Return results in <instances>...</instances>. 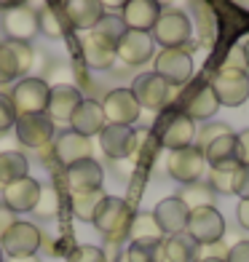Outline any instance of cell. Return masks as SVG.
I'll return each mask as SVG.
<instances>
[{
	"instance_id": "cell-1",
	"label": "cell",
	"mask_w": 249,
	"mask_h": 262,
	"mask_svg": "<svg viewBox=\"0 0 249 262\" xmlns=\"http://www.w3.org/2000/svg\"><path fill=\"white\" fill-rule=\"evenodd\" d=\"M134 211L126 204L123 198L108 195L99 204L97 214H94V228L102 233V238L108 241V246H121L123 241H129V228H132Z\"/></svg>"
},
{
	"instance_id": "cell-2",
	"label": "cell",
	"mask_w": 249,
	"mask_h": 262,
	"mask_svg": "<svg viewBox=\"0 0 249 262\" xmlns=\"http://www.w3.org/2000/svg\"><path fill=\"white\" fill-rule=\"evenodd\" d=\"M156 139L166 150H182L196 145V123L180 110H163L156 123Z\"/></svg>"
},
{
	"instance_id": "cell-3",
	"label": "cell",
	"mask_w": 249,
	"mask_h": 262,
	"mask_svg": "<svg viewBox=\"0 0 249 262\" xmlns=\"http://www.w3.org/2000/svg\"><path fill=\"white\" fill-rule=\"evenodd\" d=\"M191 19L177 8H163L150 30L156 46H163V49H185L191 43Z\"/></svg>"
},
{
	"instance_id": "cell-4",
	"label": "cell",
	"mask_w": 249,
	"mask_h": 262,
	"mask_svg": "<svg viewBox=\"0 0 249 262\" xmlns=\"http://www.w3.org/2000/svg\"><path fill=\"white\" fill-rule=\"evenodd\" d=\"M49 91H51V86L43 78H22L19 83H14L8 99H11V107H14L16 118L35 115V113H46V104H49Z\"/></svg>"
},
{
	"instance_id": "cell-5",
	"label": "cell",
	"mask_w": 249,
	"mask_h": 262,
	"mask_svg": "<svg viewBox=\"0 0 249 262\" xmlns=\"http://www.w3.org/2000/svg\"><path fill=\"white\" fill-rule=\"evenodd\" d=\"M156 75H161L169 89H182L193 80V56L182 51V49H163L161 54H156Z\"/></svg>"
},
{
	"instance_id": "cell-6",
	"label": "cell",
	"mask_w": 249,
	"mask_h": 262,
	"mask_svg": "<svg viewBox=\"0 0 249 262\" xmlns=\"http://www.w3.org/2000/svg\"><path fill=\"white\" fill-rule=\"evenodd\" d=\"M212 91L220 102V107H239L249 99V75L246 70H228V67H220L217 75L212 78Z\"/></svg>"
},
{
	"instance_id": "cell-7",
	"label": "cell",
	"mask_w": 249,
	"mask_h": 262,
	"mask_svg": "<svg viewBox=\"0 0 249 262\" xmlns=\"http://www.w3.org/2000/svg\"><path fill=\"white\" fill-rule=\"evenodd\" d=\"M204 169H206L204 152L196 145L182 147V150H172L169 156H166V174H169L174 182H182V185L201 182Z\"/></svg>"
},
{
	"instance_id": "cell-8",
	"label": "cell",
	"mask_w": 249,
	"mask_h": 262,
	"mask_svg": "<svg viewBox=\"0 0 249 262\" xmlns=\"http://www.w3.org/2000/svg\"><path fill=\"white\" fill-rule=\"evenodd\" d=\"M185 233L191 235L198 246L217 244V241H222V235H225V217H222V214H220L215 206L193 209L191 217H188Z\"/></svg>"
},
{
	"instance_id": "cell-9",
	"label": "cell",
	"mask_w": 249,
	"mask_h": 262,
	"mask_svg": "<svg viewBox=\"0 0 249 262\" xmlns=\"http://www.w3.org/2000/svg\"><path fill=\"white\" fill-rule=\"evenodd\" d=\"M40 244H43V235H40L38 225L16 220L11 225V230L3 235L0 249H3L6 257H32V254H38Z\"/></svg>"
},
{
	"instance_id": "cell-10",
	"label": "cell",
	"mask_w": 249,
	"mask_h": 262,
	"mask_svg": "<svg viewBox=\"0 0 249 262\" xmlns=\"http://www.w3.org/2000/svg\"><path fill=\"white\" fill-rule=\"evenodd\" d=\"M102 113H105V121L108 123L134 126L139 121L142 107L137 104L132 89H113V91L105 94V99H102Z\"/></svg>"
},
{
	"instance_id": "cell-11",
	"label": "cell",
	"mask_w": 249,
	"mask_h": 262,
	"mask_svg": "<svg viewBox=\"0 0 249 262\" xmlns=\"http://www.w3.org/2000/svg\"><path fill=\"white\" fill-rule=\"evenodd\" d=\"M99 145L102 152L113 161H123L137 156V145H139V134L134 126H115L108 123L99 131Z\"/></svg>"
},
{
	"instance_id": "cell-12",
	"label": "cell",
	"mask_w": 249,
	"mask_h": 262,
	"mask_svg": "<svg viewBox=\"0 0 249 262\" xmlns=\"http://www.w3.org/2000/svg\"><path fill=\"white\" fill-rule=\"evenodd\" d=\"M16 139L30 150H43L49 142H54V121L46 113H35V115H22L16 118Z\"/></svg>"
},
{
	"instance_id": "cell-13",
	"label": "cell",
	"mask_w": 249,
	"mask_h": 262,
	"mask_svg": "<svg viewBox=\"0 0 249 262\" xmlns=\"http://www.w3.org/2000/svg\"><path fill=\"white\" fill-rule=\"evenodd\" d=\"M156 40L150 32H139V30H126V35L121 38V43L115 46V59H121L129 67H139L150 62L156 56Z\"/></svg>"
},
{
	"instance_id": "cell-14",
	"label": "cell",
	"mask_w": 249,
	"mask_h": 262,
	"mask_svg": "<svg viewBox=\"0 0 249 262\" xmlns=\"http://www.w3.org/2000/svg\"><path fill=\"white\" fill-rule=\"evenodd\" d=\"M132 94L139 107H145V110H166V104H169V83H166L161 75L156 73H142L134 78V86H132Z\"/></svg>"
},
{
	"instance_id": "cell-15",
	"label": "cell",
	"mask_w": 249,
	"mask_h": 262,
	"mask_svg": "<svg viewBox=\"0 0 249 262\" xmlns=\"http://www.w3.org/2000/svg\"><path fill=\"white\" fill-rule=\"evenodd\" d=\"M217 110H220V102H217L209 83H198L196 89H191L182 97V107H180V113L188 115L193 123L196 121H212L217 115Z\"/></svg>"
},
{
	"instance_id": "cell-16",
	"label": "cell",
	"mask_w": 249,
	"mask_h": 262,
	"mask_svg": "<svg viewBox=\"0 0 249 262\" xmlns=\"http://www.w3.org/2000/svg\"><path fill=\"white\" fill-rule=\"evenodd\" d=\"M0 193H3V206L6 209H11L14 214H25V211H32L35 204H38L40 182L32 180V177L27 174V177H22V180L6 185Z\"/></svg>"
},
{
	"instance_id": "cell-17",
	"label": "cell",
	"mask_w": 249,
	"mask_h": 262,
	"mask_svg": "<svg viewBox=\"0 0 249 262\" xmlns=\"http://www.w3.org/2000/svg\"><path fill=\"white\" fill-rule=\"evenodd\" d=\"M65 180H67L70 195H73V193H91V190L102 187L105 169L94 158H86V161H78L73 166H67V169H65Z\"/></svg>"
},
{
	"instance_id": "cell-18",
	"label": "cell",
	"mask_w": 249,
	"mask_h": 262,
	"mask_svg": "<svg viewBox=\"0 0 249 262\" xmlns=\"http://www.w3.org/2000/svg\"><path fill=\"white\" fill-rule=\"evenodd\" d=\"M83 102V94L70 86V83H59V86H51L49 91V104H46V115L51 118L54 123H70L75 107Z\"/></svg>"
},
{
	"instance_id": "cell-19",
	"label": "cell",
	"mask_w": 249,
	"mask_h": 262,
	"mask_svg": "<svg viewBox=\"0 0 249 262\" xmlns=\"http://www.w3.org/2000/svg\"><path fill=\"white\" fill-rule=\"evenodd\" d=\"M54 158L62 163L65 169L78 163V161L91 158V139L75 134L73 128H65L62 134H56V139H54Z\"/></svg>"
},
{
	"instance_id": "cell-20",
	"label": "cell",
	"mask_w": 249,
	"mask_h": 262,
	"mask_svg": "<svg viewBox=\"0 0 249 262\" xmlns=\"http://www.w3.org/2000/svg\"><path fill=\"white\" fill-rule=\"evenodd\" d=\"M153 217H156V222H158V228H161L163 235H177V233H185L191 209H188L177 195H172V198L158 201V206L153 209Z\"/></svg>"
},
{
	"instance_id": "cell-21",
	"label": "cell",
	"mask_w": 249,
	"mask_h": 262,
	"mask_svg": "<svg viewBox=\"0 0 249 262\" xmlns=\"http://www.w3.org/2000/svg\"><path fill=\"white\" fill-rule=\"evenodd\" d=\"M204 152V161L212 166V169H220V171H236L239 169V147H236V134H222L215 142L201 150Z\"/></svg>"
},
{
	"instance_id": "cell-22",
	"label": "cell",
	"mask_w": 249,
	"mask_h": 262,
	"mask_svg": "<svg viewBox=\"0 0 249 262\" xmlns=\"http://www.w3.org/2000/svg\"><path fill=\"white\" fill-rule=\"evenodd\" d=\"M3 30L8 32V40H22L30 43L38 35V11H32L27 6L3 11Z\"/></svg>"
},
{
	"instance_id": "cell-23",
	"label": "cell",
	"mask_w": 249,
	"mask_h": 262,
	"mask_svg": "<svg viewBox=\"0 0 249 262\" xmlns=\"http://www.w3.org/2000/svg\"><path fill=\"white\" fill-rule=\"evenodd\" d=\"M105 126H108V121H105V113H102V102H97V99H83L75 107L73 118H70V128L89 139L97 137Z\"/></svg>"
},
{
	"instance_id": "cell-24",
	"label": "cell",
	"mask_w": 249,
	"mask_h": 262,
	"mask_svg": "<svg viewBox=\"0 0 249 262\" xmlns=\"http://www.w3.org/2000/svg\"><path fill=\"white\" fill-rule=\"evenodd\" d=\"M62 14H65L67 25L73 30L89 32L105 16V8H102L99 0H67L62 6Z\"/></svg>"
},
{
	"instance_id": "cell-25",
	"label": "cell",
	"mask_w": 249,
	"mask_h": 262,
	"mask_svg": "<svg viewBox=\"0 0 249 262\" xmlns=\"http://www.w3.org/2000/svg\"><path fill=\"white\" fill-rule=\"evenodd\" d=\"M123 14V25L129 30H139V32H150L153 25L158 21L161 16V6H158V0H129V3L121 8Z\"/></svg>"
},
{
	"instance_id": "cell-26",
	"label": "cell",
	"mask_w": 249,
	"mask_h": 262,
	"mask_svg": "<svg viewBox=\"0 0 249 262\" xmlns=\"http://www.w3.org/2000/svg\"><path fill=\"white\" fill-rule=\"evenodd\" d=\"M161 262H198V244L188 233L163 235Z\"/></svg>"
},
{
	"instance_id": "cell-27",
	"label": "cell",
	"mask_w": 249,
	"mask_h": 262,
	"mask_svg": "<svg viewBox=\"0 0 249 262\" xmlns=\"http://www.w3.org/2000/svg\"><path fill=\"white\" fill-rule=\"evenodd\" d=\"M78 46H80V59L86 62V67H91V70H108V67H113L115 51L108 49V46H102V43H97L91 38V32H80Z\"/></svg>"
},
{
	"instance_id": "cell-28",
	"label": "cell",
	"mask_w": 249,
	"mask_h": 262,
	"mask_svg": "<svg viewBox=\"0 0 249 262\" xmlns=\"http://www.w3.org/2000/svg\"><path fill=\"white\" fill-rule=\"evenodd\" d=\"M161 241H163V233L158 228L156 217L148 211L134 214L132 228H129V244H161Z\"/></svg>"
},
{
	"instance_id": "cell-29",
	"label": "cell",
	"mask_w": 249,
	"mask_h": 262,
	"mask_svg": "<svg viewBox=\"0 0 249 262\" xmlns=\"http://www.w3.org/2000/svg\"><path fill=\"white\" fill-rule=\"evenodd\" d=\"M126 30H129V27L123 25L121 16L105 14L97 25H94V30H89V32H91V38L97 40V43H102V46H108V49L115 51V46L121 43V38L126 35Z\"/></svg>"
},
{
	"instance_id": "cell-30",
	"label": "cell",
	"mask_w": 249,
	"mask_h": 262,
	"mask_svg": "<svg viewBox=\"0 0 249 262\" xmlns=\"http://www.w3.org/2000/svg\"><path fill=\"white\" fill-rule=\"evenodd\" d=\"M27 169H30V161H27L25 152L3 150L0 152V190L11 182L22 180V177H27Z\"/></svg>"
},
{
	"instance_id": "cell-31",
	"label": "cell",
	"mask_w": 249,
	"mask_h": 262,
	"mask_svg": "<svg viewBox=\"0 0 249 262\" xmlns=\"http://www.w3.org/2000/svg\"><path fill=\"white\" fill-rule=\"evenodd\" d=\"M215 190L209 187V182H193V185H185L180 190V198L188 209H201V206H215Z\"/></svg>"
},
{
	"instance_id": "cell-32",
	"label": "cell",
	"mask_w": 249,
	"mask_h": 262,
	"mask_svg": "<svg viewBox=\"0 0 249 262\" xmlns=\"http://www.w3.org/2000/svg\"><path fill=\"white\" fill-rule=\"evenodd\" d=\"M105 198H108V193H105L102 187L91 190V193H73V214L83 222H91Z\"/></svg>"
},
{
	"instance_id": "cell-33",
	"label": "cell",
	"mask_w": 249,
	"mask_h": 262,
	"mask_svg": "<svg viewBox=\"0 0 249 262\" xmlns=\"http://www.w3.org/2000/svg\"><path fill=\"white\" fill-rule=\"evenodd\" d=\"M38 30L49 38H62L65 35V14L54 6H46L38 11Z\"/></svg>"
},
{
	"instance_id": "cell-34",
	"label": "cell",
	"mask_w": 249,
	"mask_h": 262,
	"mask_svg": "<svg viewBox=\"0 0 249 262\" xmlns=\"http://www.w3.org/2000/svg\"><path fill=\"white\" fill-rule=\"evenodd\" d=\"M19 75V64H16V56L11 51L8 40L0 43V86H11V83H16Z\"/></svg>"
},
{
	"instance_id": "cell-35",
	"label": "cell",
	"mask_w": 249,
	"mask_h": 262,
	"mask_svg": "<svg viewBox=\"0 0 249 262\" xmlns=\"http://www.w3.org/2000/svg\"><path fill=\"white\" fill-rule=\"evenodd\" d=\"M121 254L129 262H161V244H129Z\"/></svg>"
},
{
	"instance_id": "cell-36",
	"label": "cell",
	"mask_w": 249,
	"mask_h": 262,
	"mask_svg": "<svg viewBox=\"0 0 249 262\" xmlns=\"http://www.w3.org/2000/svg\"><path fill=\"white\" fill-rule=\"evenodd\" d=\"M32 214H38L43 220H54L59 214V193L54 187H40V198H38V204H35Z\"/></svg>"
},
{
	"instance_id": "cell-37",
	"label": "cell",
	"mask_w": 249,
	"mask_h": 262,
	"mask_svg": "<svg viewBox=\"0 0 249 262\" xmlns=\"http://www.w3.org/2000/svg\"><path fill=\"white\" fill-rule=\"evenodd\" d=\"M209 187L220 195H233V187H236V171H220V169H212L209 171Z\"/></svg>"
},
{
	"instance_id": "cell-38",
	"label": "cell",
	"mask_w": 249,
	"mask_h": 262,
	"mask_svg": "<svg viewBox=\"0 0 249 262\" xmlns=\"http://www.w3.org/2000/svg\"><path fill=\"white\" fill-rule=\"evenodd\" d=\"M11 51L16 56V64H19V75H27L32 70V62H35V54L30 49V43H22V40H8Z\"/></svg>"
},
{
	"instance_id": "cell-39",
	"label": "cell",
	"mask_w": 249,
	"mask_h": 262,
	"mask_svg": "<svg viewBox=\"0 0 249 262\" xmlns=\"http://www.w3.org/2000/svg\"><path fill=\"white\" fill-rule=\"evenodd\" d=\"M67 262H108V257H105V249L86 244V246H75L67 254Z\"/></svg>"
},
{
	"instance_id": "cell-40",
	"label": "cell",
	"mask_w": 249,
	"mask_h": 262,
	"mask_svg": "<svg viewBox=\"0 0 249 262\" xmlns=\"http://www.w3.org/2000/svg\"><path fill=\"white\" fill-rule=\"evenodd\" d=\"M222 134H231V128L225 126V123H209V126H204L201 131H196V147L204 150L209 142H215V139L222 137Z\"/></svg>"
},
{
	"instance_id": "cell-41",
	"label": "cell",
	"mask_w": 249,
	"mask_h": 262,
	"mask_svg": "<svg viewBox=\"0 0 249 262\" xmlns=\"http://www.w3.org/2000/svg\"><path fill=\"white\" fill-rule=\"evenodd\" d=\"M16 123V113L11 107V99L8 94H0V134H6L8 128H14Z\"/></svg>"
},
{
	"instance_id": "cell-42",
	"label": "cell",
	"mask_w": 249,
	"mask_h": 262,
	"mask_svg": "<svg viewBox=\"0 0 249 262\" xmlns=\"http://www.w3.org/2000/svg\"><path fill=\"white\" fill-rule=\"evenodd\" d=\"M233 193L239 195L241 201L249 198V166H239V169H236V187H233Z\"/></svg>"
},
{
	"instance_id": "cell-43",
	"label": "cell",
	"mask_w": 249,
	"mask_h": 262,
	"mask_svg": "<svg viewBox=\"0 0 249 262\" xmlns=\"http://www.w3.org/2000/svg\"><path fill=\"white\" fill-rule=\"evenodd\" d=\"M225 262H249V241H239L228 249Z\"/></svg>"
},
{
	"instance_id": "cell-44",
	"label": "cell",
	"mask_w": 249,
	"mask_h": 262,
	"mask_svg": "<svg viewBox=\"0 0 249 262\" xmlns=\"http://www.w3.org/2000/svg\"><path fill=\"white\" fill-rule=\"evenodd\" d=\"M236 147H239V163L249 166V128L236 134Z\"/></svg>"
},
{
	"instance_id": "cell-45",
	"label": "cell",
	"mask_w": 249,
	"mask_h": 262,
	"mask_svg": "<svg viewBox=\"0 0 249 262\" xmlns=\"http://www.w3.org/2000/svg\"><path fill=\"white\" fill-rule=\"evenodd\" d=\"M19 217H16V214L14 211H11V209H6L3 204H0V241H3V235L11 230V225H14Z\"/></svg>"
},
{
	"instance_id": "cell-46",
	"label": "cell",
	"mask_w": 249,
	"mask_h": 262,
	"mask_svg": "<svg viewBox=\"0 0 249 262\" xmlns=\"http://www.w3.org/2000/svg\"><path fill=\"white\" fill-rule=\"evenodd\" d=\"M236 217H239V225L244 230H249V198L239 201V209H236Z\"/></svg>"
},
{
	"instance_id": "cell-47",
	"label": "cell",
	"mask_w": 249,
	"mask_h": 262,
	"mask_svg": "<svg viewBox=\"0 0 249 262\" xmlns=\"http://www.w3.org/2000/svg\"><path fill=\"white\" fill-rule=\"evenodd\" d=\"M27 6V0H0V11H11V8H22Z\"/></svg>"
},
{
	"instance_id": "cell-48",
	"label": "cell",
	"mask_w": 249,
	"mask_h": 262,
	"mask_svg": "<svg viewBox=\"0 0 249 262\" xmlns=\"http://www.w3.org/2000/svg\"><path fill=\"white\" fill-rule=\"evenodd\" d=\"M99 3H102V8H105V11H108V8H123V6L129 3V0H99Z\"/></svg>"
},
{
	"instance_id": "cell-49",
	"label": "cell",
	"mask_w": 249,
	"mask_h": 262,
	"mask_svg": "<svg viewBox=\"0 0 249 262\" xmlns=\"http://www.w3.org/2000/svg\"><path fill=\"white\" fill-rule=\"evenodd\" d=\"M6 262H40L38 254H32V257H6Z\"/></svg>"
},
{
	"instance_id": "cell-50",
	"label": "cell",
	"mask_w": 249,
	"mask_h": 262,
	"mask_svg": "<svg viewBox=\"0 0 249 262\" xmlns=\"http://www.w3.org/2000/svg\"><path fill=\"white\" fill-rule=\"evenodd\" d=\"M241 54H244V62H246V67H249V38L241 43Z\"/></svg>"
},
{
	"instance_id": "cell-51",
	"label": "cell",
	"mask_w": 249,
	"mask_h": 262,
	"mask_svg": "<svg viewBox=\"0 0 249 262\" xmlns=\"http://www.w3.org/2000/svg\"><path fill=\"white\" fill-rule=\"evenodd\" d=\"M169 3H172V0H158V6H161V8H169Z\"/></svg>"
},
{
	"instance_id": "cell-52",
	"label": "cell",
	"mask_w": 249,
	"mask_h": 262,
	"mask_svg": "<svg viewBox=\"0 0 249 262\" xmlns=\"http://www.w3.org/2000/svg\"><path fill=\"white\" fill-rule=\"evenodd\" d=\"M113 262H129V259H126L123 254H118V259H113Z\"/></svg>"
},
{
	"instance_id": "cell-53",
	"label": "cell",
	"mask_w": 249,
	"mask_h": 262,
	"mask_svg": "<svg viewBox=\"0 0 249 262\" xmlns=\"http://www.w3.org/2000/svg\"><path fill=\"white\" fill-rule=\"evenodd\" d=\"M198 262H225V259H198Z\"/></svg>"
},
{
	"instance_id": "cell-54",
	"label": "cell",
	"mask_w": 249,
	"mask_h": 262,
	"mask_svg": "<svg viewBox=\"0 0 249 262\" xmlns=\"http://www.w3.org/2000/svg\"><path fill=\"white\" fill-rule=\"evenodd\" d=\"M0 262H6V254H3V249H0Z\"/></svg>"
},
{
	"instance_id": "cell-55",
	"label": "cell",
	"mask_w": 249,
	"mask_h": 262,
	"mask_svg": "<svg viewBox=\"0 0 249 262\" xmlns=\"http://www.w3.org/2000/svg\"><path fill=\"white\" fill-rule=\"evenodd\" d=\"M56 3H62V6H65V3H67V0H56Z\"/></svg>"
}]
</instances>
